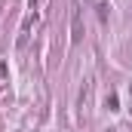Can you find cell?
I'll use <instances>...</instances> for the list:
<instances>
[{
    "label": "cell",
    "instance_id": "7a4b0ae2",
    "mask_svg": "<svg viewBox=\"0 0 132 132\" xmlns=\"http://www.w3.org/2000/svg\"><path fill=\"white\" fill-rule=\"evenodd\" d=\"M129 114H132V86H129Z\"/></svg>",
    "mask_w": 132,
    "mask_h": 132
},
{
    "label": "cell",
    "instance_id": "6da1fadb",
    "mask_svg": "<svg viewBox=\"0 0 132 132\" xmlns=\"http://www.w3.org/2000/svg\"><path fill=\"white\" fill-rule=\"evenodd\" d=\"M83 40V12H80V0L71 3V43Z\"/></svg>",
    "mask_w": 132,
    "mask_h": 132
}]
</instances>
